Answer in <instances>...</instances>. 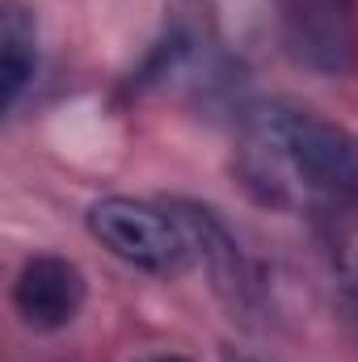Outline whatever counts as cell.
Segmentation results:
<instances>
[{"instance_id": "obj_1", "label": "cell", "mask_w": 358, "mask_h": 362, "mask_svg": "<svg viewBox=\"0 0 358 362\" xmlns=\"http://www.w3.org/2000/svg\"><path fill=\"white\" fill-rule=\"evenodd\" d=\"M249 148L270 181L287 173L312 198L358 206V135L291 105H258L249 114Z\"/></svg>"}, {"instance_id": "obj_2", "label": "cell", "mask_w": 358, "mask_h": 362, "mask_svg": "<svg viewBox=\"0 0 358 362\" xmlns=\"http://www.w3.org/2000/svg\"><path fill=\"white\" fill-rule=\"evenodd\" d=\"M89 232L122 262L148 274H178L194 253L169 206L135 198H101L89 206Z\"/></svg>"}, {"instance_id": "obj_3", "label": "cell", "mask_w": 358, "mask_h": 362, "mask_svg": "<svg viewBox=\"0 0 358 362\" xmlns=\"http://www.w3.org/2000/svg\"><path fill=\"white\" fill-rule=\"evenodd\" d=\"M282 25L312 72L350 76L358 68V0H282Z\"/></svg>"}, {"instance_id": "obj_4", "label": "cell", "mask_w": 358, "mask_h": 362, "mask_svg": "<svg viewBox=\"0 0 358 362\" xmlns=\"http://www.w3.org/2000/svg\"><path fill=\"white\" fill-rule=\"evenodd\" d=\"M85 295H89V286H85L81 266L68 262V257H55V253L30 257L17 274V282H13V308L38 333L68 329L81 316Z\"/></svg>"}, {"instance_id": "obj_5", "label": "cell", "mask_w": 358, "mask_h": 362, "mask_svg": "<svg viewBox=\"0 0 358 362\" xmlns=\"http://www.w3.org/2000/svg\"><path fill=\"white\" fill-rule=\"evenodd\" d=\"M38 72V25L21 0L0 4V105L17 110Z\"/></svg>"}, {"instance_id": "obj_6", "label": "cell", "mask_w": 358, "mask_h": 362, "mask_svg": "<svg viewBox=\"0 0 358 362\" xmlns=\"http://www.w3.org/2000/svg\"><path fill=\"white\" fill-rule=\"evenodd\" d=\"M144 362H190V358H181V354H156V358H144Z\"/></svg>"}]
</instances>
